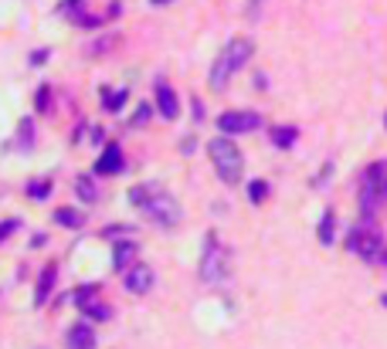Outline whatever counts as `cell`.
Listing matches in <instances>:
<instances>
[{
	"label": "cell",
	"instance_id": "cell-7",
	"mask_svg": "<svg viewBox=\"0 0 387 349\" xmlns=\"http://www.w3.org/2000/svg\"><path fill=\"white\" fill-rule=\"evenodd\" d=\"M153 285H156V275H153V268L143 265V261H136L129 272L122 275V288H126L129 295H147Z\"/></svg>",
	"mask_w": 387,
	"mask_h": 349
},
{
	"label": "cell",
	"instance_id": "cell-30",
	"mask_svg": "<svg viewBox=\"0 0 387 349\" xmlns=\"http://www.w3.org/2000/svg\"><path fill=\"white\" fill-rule=\"evenodd\" d=\"M381 203H384V210H387V180H384V190H381Z\"/></svg>",
	"mask_w": 387,
	"mask_h": 349
},
{
	"label": "cell",
	"instance_id": "cell-2",
	"mask_svg": "<svg viewBox=\"0 0 387 349\" xmlns=\"http://www.w3.org/2000/svg\"><path fill=\"white\" fill-rule=\"evenodd\" d=\"M252 54H255V41L252 38H232L225 48H221V54L214 58V65H211V72H207V85H211L214 92H225L228 81H232V75L234 72H241V68L252 61Z\"/></svg>",
	"mask_w": 387,
	"mask_h": 349
},
{
	"label": "cell",
	"instance_id": "cell-18",
	"mask_svg": "<svg viewBox=\"0 0 387 349\" xmlns=\"http://www.w3.org/2000/svg\"><path fill=\"white\" fill-rule=\"evenodd\" d=\"M319 244H333V234H337V214L333 210H323V221H319Z\"/></svg>",
	"mask_w": 387,
	"mask_h": 349
},
{
	"label": "cell",
	"instance_id": "cell-20",
	"mask_svg": "<svg viewBox=\"0 0 387 349\" xmlns=\"http://www.w3.org/2000/svg\"><path fill=\"white\" fill-rule=\"evenodd\" d=\"M126 99H129V88H116V92H109V95L102 99V106H106L109 112H119V109L126 106Z\"/></svg>",
	"mask_w": 387,
	"mask_h": 349
},
{
	"label": "cell",
	"instance_id": "cell-25",
	"mask_svg": "<svg viewBox=\"0 0 387 349\" xmlns=\"http://www.w3.org/2000/svg\"><path fill=\"white\" fill-rule=\"evenodd\" d=\"M147 119H150V106L143 102V106L136 109V116H133V126H147Z\"/></svg>",
	"mask_w": 387,
	"mask_h": 349
},
{
	"label": "cell",
	"instance_id": "cell-5",
	"mask_svg": "<svg viewBox=\"0 0 387 349\" xmlns=\"http://www.w3.org/2000/svg\"><path fill=\"white\" fill-rule=\"evenodd\" d=\"M347 251H353L357 258H364V261H381V255H384V234L377 231L374 224H357L353 231L347 234Z\"/></svg>",
	"mask_w": 387,
	"mask_h": 349
},
{
	"label": "cell",
	"instance_id": "cell-24",
	"mask_svg": "<svg viewBox=\"0 0 387 349\" xmlns=\"http://www.w3.org/2000/svg\"><path fill=\"white\" fill-rule=\"evenodd\" d=\"M17 228H21V221H17V217H10V221H0V244H3L10 234L17 231Z\"/></svg>",
	"mask_w": 387,
	"mask_h": 349
},
{
	"label": "cell",
	"instance_id": "cell-13",
	"mask_svg": "<svg viewBox=\"0 0 387 349\" xmlns=\"http://www.w3.org/2000/svg\"><path fill=\"white\" fill-rule=\"evenodd\" d=\"M14 146H17L21 153H35V119H31V116L21 119L17 136H14Z\"/></svg>",
	"mask_w": 387,
	"mask_h": 349
},
{
	"label": "cell",
	"instance_id": "cell-15",
	"mask_svg": "<svg viewBox=\"0 0 387 349\" xmlns=\"http://www.w3.org/2000/svg\"><path fill=\"white\" fill-rule=\"evenodd\" d=\"M269 136L275 143V150H292V143L299 139V129L296 126H272Z\"/></svg>",
	"mask_w": 387,
	"mask_h": 349
},
{
	"label": "cell",
	"instance_id": "cell-16",
	"mask_svg": "<svg viewBox=\"0 0 387 349\" xmlns=\"http://www.w3.org/2000/svg\"><path fill=\"white\" fill-rule=\"evenodd\" d=\"M55 221H58L62 228H68V231L85 228V214H82V210H75V207H58V210H55Z\"/></svg>",
	"mask_w": 387,
	"mask_h": 349
},
{
	"label": "cell",
	"instance_id": "cell-31",
	"mask_svg": "<svg viewBox=\"0 0 387 349\" xmlns=\"http://www.w3.org/2000/svg\"><path fill=\"white\" fill-rule=\"evenodd\" d=\"M381 265H387V248H384V255H381Z\"/></svg>",
	"mask_w": 387,
	"mask_h": 349
},
{
	"label": "cell",
	"instance_id": "cell-19",
	"mask_svg": "<svg viewBox=\"0 0 387 349\" xmlns=\"http://www.w3.org/2000/svg\"><path fill=\"white\" fill-rule=\"evenodd\" d=\"M51 190H55V183H51L48 177H38V180L28 183V197H31V200H48Z\"/></svg>",
	"mask_w": 387,
	"mask_h": 349
},
{
	"label": "cell",
	"instance_id": "cell-12",
	"mask_svg": "<svg viewBox=\"0 0 387 349\" xmlns=\"http://www.w3.org/2000/svg\"><path fill=\"white\" fill-rule=\"evenodd\" d=\"M55 278H58V265H48V268H41L38 275V288H35V306H44L48 302V295H51V288H55Z\"/></svg>",
	"mask_w": 387,
	"mask_h": 349
},
{
	"label": "cell",
	"instance_id": "cell-28",
	"mask_svg": "<svg viewBox=\"0 0 387 349\" xmlns=\"http://www.w3.org/2000/svg\"><path fill=\"white\" fill-rule=\"evenodd\" d=\"M258 7H262V0H252V3H248V17H252V21L258 17Z\"/></svg>",
	"mask_w": 387,
	"mask_h": 349
},
{
	"label": "cell",
	"instance_id": "cell-10",
	"mask_svg": "<svg viewBox=\"0 0 387 349\" xmlns=\"http://www.w3.org/2000/svg\"><path fill=\"white\" fill-rule=\"evenodd\" d=\"M136 255H140V244L133 241V237H119L116 248H113V265H116V272H129L133 265H136Z\"/></svg>",
	"mask_w": 387,
	"mask_h": 349
},
{
	"label": "cell",
	"instance_id": "cell-9",
	"mask_svg": "<svg viewBox=\"0 0 387 349\" xmlns=\"http://www.w3.org/2000/svg\"><path fill=\"white\" fill-rule=\"evenodd\" d=\"M126 170V156H122V146L119 143H109L102 156L95 159V177H116Z\"/></svg>",
	"mask_w": 387,
	"mask_h": 349
},
{
	"label": "cell",
	"instance_id": "cell-6",
	"mask_svg": "<svg viewBox=\"0 0 387 349\" xmlns=\"http://www.w3.org/2000/svg\"><path fill=\"white\" fill-rule=\"evenodd\" d=\"M218 129H221V136H245V132H255V129H262V116L258 112H252V109H228V112H221L218 122H214Z\"/></svg>",
	"mask_w": 387,
	"mask_h": 349
},
{
	"label": "cell",
	"instance_id": "cell-33",
	"mask_svg": "<svg viewBox=\"0 0 387 349\" xmlns=\"http://www.w3.org/2000/svg\"><path fill=\"white\" fill-rule=\"evenodd\" d=\"M72 3H75V0H72Z\"/></svg>",
	"mask_w": 387,
	"mask_h": 349
},
{
	"label": "cell",
	"instance_id": "cell-3",
	"mask_svg": "<svg viewBox=\"0 0 387 349\" xmlns=\"http://www.w3.org/2000/svg\"><path fill=\"white\" fill-rule=\"evenodd\" d=\"M207 156H211V163H214V170H218V177H221V183L234 187V183L241 180V173H245V156L238 150V143H232L228 136H218V139L207 143Z\"/></svg>",
	"mask_w": 387,
	"mask_h": 349
},
{
	"label": "cell",
	"instance_id": "cell-1",
	"mask_svg": "<svg viewBox=\"0 0 387 349\" xmlns=\"http://www.w3.org/2000/svg\"><path fill=\"white\" fill-rule=\"evenodd\" d=\"M126 200L133 203V207H140V214L156 224V228H177L180 221H184V210H180V203H177V197L167 194L163 187H156V183H140V187H129V194Z\"/></svg>",
	"mask_w": 387,
	"mask_h": 349
},
{
	"label": "cell",
	"instance_id": "cell-23",
	"mask_svg": "<svg viewBox=\"0 0 387 349\" xmlns=\"http://www.w3.org/2000/svg\"><path fill=\"white\" fill-rule=\"evenodd\" d=\"M35 109H38V112H48V109H51V85H38V92H35Z\"/></svg>",
	"mask_w": 387,
	"mask_h": 349
},
{
	"label": "cell",
	"instance_id": "cell-21",
	"mask_svg": "<svg viewBox=\"0 0 387 349\" xmlns=\"http://www.w3.org/2000/svg\"><path fill=\"white\" fill-rule=\"evenodd\" d=\"M85 315H88L92 322H109V319H113V309H109L106 302H92V306L85 309Z\"/></svg>",
	"mask_w": 387,
	"mask_h": 349
},
{
	"label": "cell",
	"instance_id": "cell-22",
	"mask_svg": "<svg viewBox=\"0 0 387 349\" xmlns=\"http://www.w3.org/2000/svg\"><path fill=\"white\" fill-rule=\"evenodd\" d=\"M265 197H269V183L265 180H252L248 183V200L252 203H265Z\"/></svg>",
	"mask_w": 387,
	"mask_h": 349
},
{
	"label": "cell",
	"instance_id": "cell-26",
	"mask_svg": "<svg viewBox=\"0 0 387 349\" xmlns=\"http://www.w3.org/2000/svg\"><path fill=\"white\" fill-rule=\"evenodd\" d=\"M48 58H51V51H48V48H38V51L31 54V65H41V61H48Z\"/></svg>",
	"mask_w": 387,
	"mask_h": 349
},
{
	"label": "cell",
	"instance_id": "cell-32",
	"mask_svg": "<svg viewBox=\"0 0 387 349\" xmlns=\"http://www.w3.org/2000/svg\"><path fill=\"white\" fill-rule=\"evenodd\" d=\"M150 3H170V0H150Z\"/></svg>",
	"mask_w": 387,
	"mask_h": 349
},
{
	"label": "cell",
	"instance_id": "cell-11",
	"mask_svg": "<svg viewBox=\"0 0 387 349\" xmlns=\"http://www.w3.org/2000/svg\"><path fill=\"white\" fill-rule=\"evenodd\" d=\"M68 349H95V329L88 322H75L68 329V339H65Z\"/></svg>",
	"mask_w": 387,
	"mask_h": 349
},
{
	"label": "cell",
	"instance_id": "cell-27",
	"mask_svg": "<svg viewBox=\"0 0 387 349\" xmlns=\"http://www.w3.org/2000/svg\"><path fill=\"white\" fill-rule=\"evenodd\" d=\"M194 146H197V143H194V136H187V139L180 143V153H184V156H191V153H194Z\"/></svg>",
	"mask_w": 387,
	"mask_h": 349
},
{
	"label": "cell",
	"instance_id": "cell-14",
	"mask_svg": "<svg viewBox=\"0 0 387 349\" xmlns=\"http://www.w3.org/2000/svg\"><path fill=\"white\" fill-rule=\"evenodd\" d=\"M75 197L82 203H95L99 200V187H95V177L92 173H78L75 177Z\"/></svg>",
	"mask_w": 387,
	"mask_h": 349
},
{
	"label": "cell",
	"instance_id": "cell-29",
	"mask_svg": "<svg viewBox=\"0 0 387 349\" xmlns=\"http://www.w3.org/2000/svg\"><path fill=\"white\" fill-rule=\"evenodd\" d=\"M194 119H197V122L204 119V106H200V99H194Z\"/></svg>",
	"mask_w": 387,
	"mask_h": 349
},
{
	"label": "cell",
	"instance_id": "cell-4",
	"mask_svg": "<svg viewBox=\"0 0 387 349\" xmlns=\"http://www.w3.org/2000/svg\"><path fill=\"white\" fill-rule=\"evenodd\" d=\"M232 275V248L221 244V237L211 231L204 237V255H200V281L221 285Z\"/></svg>",
	"mask_w": 387,
	"mask_h": 349
},
{
	"label": "cell",
	"instance_id": "cell-17",
	"mask_svg": "<svg viewBox=\"0 0 387 349\" xmlns=\"http://www.w3.org/2000/svg\"><path fill=\"white\" fill-rule=\"evenodd\" d=\"M95 295H99V285H95V281H85V285H78L75 292H72V302L85 312L92 302H95Z\"/></svg>",
	"mask_w": 387,
	"mask_h": 349
},
{
	"label": "cell",
	"instance_id": "cell-8",
	"mask_svg": "<svg viewBox=\"0 0 387 349\" xmlns=\"http://www.w3.org/2000/svg\"><path fill=\"white\" fill-rule=\"evenodd\" d=\"M153 95H156V109H160V116L167 119V122H173V119L180 116L177 92L167 85V78H156V81H153Z\"/></svg>",
	"mask_w": 387,
	"mask_h": 349
}]
</instances>
